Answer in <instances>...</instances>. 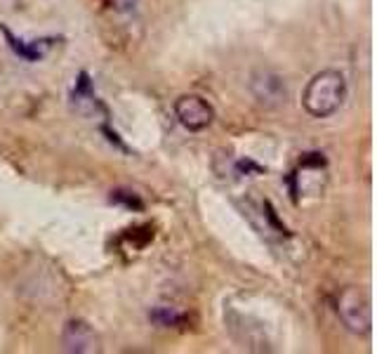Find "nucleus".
I'll return each mask as SVG.
<instances>
[{
  "mask_svg": "<svg viewBox=\"0 0 377 354\" xmlns=\"http://www.w3.org/2000/svg\"><path fill=\"white\" fill-rule=\"evenodd\" d=\"M62 345L71 354H92L100 352V338L92 331V326L83 319H71L64 324Z\"/></svg>",
  "mask_w": 377,
  "mask_h": 354,
  "instance_id": "4",
  "label": "nucleus"
},
{
  "mask_svg": "<svg viewBox=\"0 0 377 354\" xmlns=\"http://www.w3.org/2000/svg\"><path fill=\"white\" fill-rule=\"evenodd\" d=\"M250 90L255 95V100L264 107H281L288 100L285 81L274 71H257L250 81Z\"/></svg>",
  "mask_w": 377,
  "mask_h": 354,
  "instance_id": "5",
  "label": "nucleus"
},
{
  "mask_svg": "<svg viewBox=\"0 0 377 354\" xmlns=\"http://www.w3.org/2000/svg\"><path fill=\"white\" fill-rule=\"evenodd\" d=\"M335 312L342 326L352 331L354 336H368L373 331V307H370V295L366 288H342L335 300Z\"/></svg>",
  "mask_w": 377,
  "mask_h": 354,
  "instance_id": "2",
  "label": "nucleus"
},
{
  "mask_svg": "<svg viewBox=\"0 0 377 354\" xmlns=\"http://www.w3.org/2000/svg\"><path fill=\"white\" fill-rule=\"evenodd\" d=\"M174 116L188 132H200L214 121V109L200 95H181L174 102Z\"/></svg>",
  "mask_w": 377,
  "mask_h": 354,
  "instance_id": "3",
  "label": "nucleus"
},
{
  "mask_svg": "<svg viewBox=\"0 0 377 354\" xmlns=\"http://www.w3.org/2000/svg\"><path fill=\"white\" fill-rule=\"evenodd\" d=\"M149 319L158 326H165V328H177V326H184L186 324V314L179 312L177 307H167V305H158L149 312Z\"/></svg>",
  "mask_w": 377,
  "mask_h": 354,
  "instance_id": "7",
  "label": "nucleus"
},
{
  "mask_svg": "<svg viewBox=\"0 0 377 354\" xmlns=\"http://www.w3.org/2000/svg\"><path fill=\"white\" fill-rule=\"evenodd\" d=\"M0 31L5 34L8 38V45L10 50L15 53L17 57H22L26 62H41L45 53L52 48V43H55V38H41V41H22V38H17L8 27H0Z\"/></svg>",
  "mask_w": 377,
  "mask_h": 354,
  "instance_id": "6",
  "label": "nucleus"
},
{
  "mask_svg": "<svg viewBox=\"0 0 377 354\" xmlns=\"http://www.w3.org/2000/svg\"><path fill=\"white\" fill-rule=\"evenodd\" d=\"M347 100V79L342 71L326 69L307 83L302 93L304 111L314 118H330Z\"/></svg>",
  "mask_w": 377,
  "mask_h": 354,
  "instance_id": "1",
  "label": "nucleus"
},
{
  "mask_svg": "<svg viewBox=\"0 0 377 354\" xmlns=\"http://www.w3.org/2000/svg\"><path fill=\"white\" fill-rule=\"evenodd\" d=\"M111 201L114 203H123L125 208H135V210H142V201L132 191H123V189H116L111 191Z\"/></svg>",
  "mask_w": 377,
  "mask_h": 354,
  "instance_id": "8",
  "label": "nucleus"
},
{
  "mask_svg": "<svg viewBox=\"0 0 377 354\" xmlns=\"http://www.w3.org/2000/svg\"><path fill=\"white\" fill-rule=\"evenodd\" d=\"M109 3H111V8H114V10H118V12H130V10H135L137 0H109Z\"/></svg>",
  "mask_w": 377,
  "mask_h": 354,
  "instance_id": "9",
  "label": "nucleus"
}]
</instances>
